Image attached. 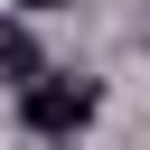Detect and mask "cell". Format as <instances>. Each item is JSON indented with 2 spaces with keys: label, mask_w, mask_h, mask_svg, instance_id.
<instances>
[{
  "label": "cell",
  "mask_w": 150,
  "mask_h": 150,
  "mask_svg": "<svg viewBox=\"0 0 150 150\" xmlns=\"http://www.w3.org/2000/svg\"><path fill=\"white\" fill-rule=\"evenodd\" d=\"M94 112H103V94L75 84V75H38V84H19V122H28L38 141H75Z\"/></svg>",
  "instance_id": "6da1fadb"
},
{
  "label": "cell",
  "mask_w": 150,
  "mask_h": 150,
  "mask_svg": "<svg viewBox=\"0 0 150 150\" xmlns=\"http://www.w3.org/2000/svg\"><path fill=\"white\" fill-rule=\"evenodd\" d=\"M0 66H9V84H38V75H47V66H38V47H28V38H0Z\"/></svg>",
  "instance_id": "7a4b0ae2"
},
{
  "label": "cell",
  "mask_w": 150,
  "mask_h": 150,
  "mask_svg": "<svg viewBox=\"0 0 150 150\" xmlns=\"http://www.w3.org/2000/svg\"><path fill=\"white\" fill-rule=\"evenodd\" d=\"M19 9H38V19H47V9H66V0H19Z\"/></svg>",
  "instance_id": "3957f363"
}]
</instances>
